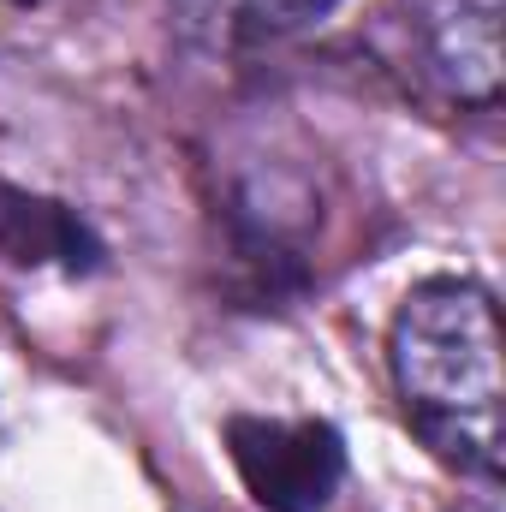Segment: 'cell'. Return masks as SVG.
I'll list each match as a JSON object with an SVG mask.
<instances>
[{"mask_svg": "<svg viewBox=\"0 0 506 512\" xmlns=\"http://www.w3.org/2000/svg\"><path fill=\"white\" fill-rule=\"evenodd\" d=\"M387 370L423 447L495 489L506 465L495 292L471 274L417 280L387 322Z\"/></svg>", "mask_w": 506, "mask_h": 512, "instance_id": "obj_1", "label": "cell"}, {"mask_svg": "<svg viewBox=\"0 0 506 512\" xmlns=\"http://www.w3.org/2000/svg\"><path fill=\"white\" fill-rule=\"evenodd\" d=\"M227 459L262 512H322L346 483V435L328 417H227Z\"/></svg>", "mask_w": 506, "mask_h": 512, "instance_id": "obj_2", "label": "cell"}, {"mask_svg": "<svg viewBox=\"0 0 506 512\" xmlns=\"http://www.w3.org/2000/svg\"><path fill=\"white\" fill-rule=\"evenodd\" d=\"M405 54L447 102L495 108L501 96V0H405Z\"/></svg>", "mask_w": 506, "mask_h": 512, "instance_id": "obj_3", "label": "cell"}, {"mask_svg": "<svg viewBox=\"0 0 506 512\" xmlns=\"http://www.w3.org/2000/svg\"><path fill=\"white\" fill-rule=\"evenodd\" d=\"M0 256L12 268H66V274H90L102 268V239L96 227L54 197L0 185Z\"/></svg>", "mask_w": 506, "mask_h": 512, "instance_id": "obj_4", "label": "cell"}, {"mask_svg": "<svg viewBox=\"0 0 506 512\" xmlns=\"http://www.w3.org/2000/svg\"><path fill=\"white\" fill-rule=\"evenodd\" d=\"M340 0H233L239 18H251L256 30H304L316 18H328Z\"/></svg>", "mask_w": 506, "mask_h": 512, "instance_id": "obj_5", "label": "cell"}, {"mask_svg": "<svg viewBox=\"0 0 506 512\" xmlns=\"http://www.w3.org/2000/svg\"><path fill=\"white\" fill-rule=\"evenodd\" d=\"M447 512H501V501H495V495H459Z\"/></svg>", "mask_w": 506, "mask_h": 512, "instance_id": "obj_6", "label": "cell"}]
</instances>
